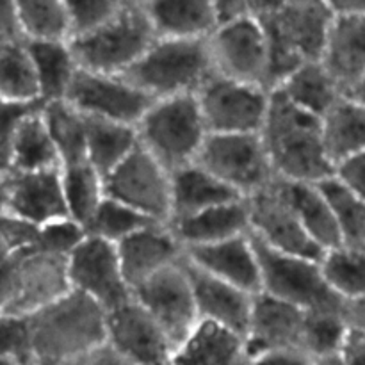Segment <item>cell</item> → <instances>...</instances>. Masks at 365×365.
Returning <instances> with one entry per match:
<instances>
[{
  "label": "cell",
  "instance_id": "obj_1",
  "mask_svg": "<svg viewBox=\"0 0 365 365\" xmlns=\"http://www.w3.org/2000/svg\"><path fill=\"white\" fill-rule=\"evenodd\" d=\"M274 175L291 182H321L334 175L323 143L321 118L299 109L271 89V102L260 130Z\"/></svg>",
  "mask_w": 365,
  "mask_h": 365
},
{
  "label": "cell",
  "instance_id": "obj_2",
  "mask_svg": "<svg viewBox=\"0 0 365 365\" xmlns=\"http://www.w3.org/2000/svg\"><path fill=\"white\" fill-rule=\"evenodd\" d=\"M29 319L38 365L75 359L107 341V310L73 289Z\"/></svg>",
  "mask_w": 365,
  "mask_h": 365
},
{
  "label": "cell",
  "instance_id": "obj_3",
  "mask_svg": "<svg viewBox=\"0 0 365 365\" xmlns=\"http://www.w3.org/2000/svg\"><path fill=\"white\" fill-rule=\"evenodd\" d=\"M214 73L209 38H155L125 77L159 100L196 95Z\"/></svg>",
  "mask_w": 365,
  "mask_h": 365
},
{
  "label": "cell",
  "instance_id": "obj_4",
  "mask_svg": "<svg viewBox=\"0 0 365 365\" xmlns=\"http://www.w3.org/2000/svg\"><path fill=\"white\" fill-rule=\"evenodd\" d=\"M334 14L324 0H289L278 13L260 20L269 45V89L305 61L321 59Z\"/></svg>",
  "mask_w": 365,
  "mask_h": 365
},
{
  "label": "cell",
  "instance_id": "obj_5",
  "mask_svg": "<svg viewBox=\"0 0 365 365\" xmlns=\"http://www.w3.org/2000/svg\"><path fill=\"white\" fill-rule=\"evenodd\" d=\"M135 127L139 145L171 173L196 163L210 134L196 95L153 100Z\"/></svg>",
  "mask_w": 365,
  "mask_h": 365
},
{
  "label": "cell",
  "instance_id": "obj_6",
  "mask_svg": "<svg viewBox=\"0 0 365 365\" xmlns=\"http://www.w3.org/2000/svg\"><path fill=\"white\" fill-rule=\"evenodd\" d=\"M145 11L125 7L114 20L88 34L70 38L71 50L82 70L125 75L155 41Z\"/></svg>",
  "mask_w": 365,
  "mask_h": 365
},
{
  "label": "cell",
  "instance_id": "obj_7",
  "mask_svg": "<svg viewBox=\"0 0 365 365\" xmlns=\"http://www.w3.org/2000/svg\"><path fill=\"white\" fill-rule=\"evenodd\" d=\"M253 241L260 262V292L291 303L305 312L344 309V299L335 294L324 280L321 259L278 252L255 237Z\"/></svg>",
  "mask_w": 365,
  "mask_h": 365
},
{
  "label": "cell",
  "instance_id": "obj_8",
  "mask_svg": "<svg viewBox=\"0 0 365 365\" xmlns=\"http://www.w3.org/2000/svg\"><path fill=\"white\" fill-rule=\"evenodd\" d=\"M196 163L242 198L277 178L260 134H209Z\"/></svg>",
  "mask_w": 365,
  "mask_h": 365
},
{
  "label": "cell",
  "instance_id": "obj_9",
  "mask_svg": "<svg viewBox=\"0 0 365 365\" xmlns=\"http://www.w3.org/2000/svg\"><path fill=\"white\" fill-rule=\"evenodd\" d=\"M196 96L210 134H260L271 89L214 73Z\"/></svg>",
  "mask_w": 365,
  "mask_h": 365
},
{
  "label": "cell",
  "instance_id": "obj_10",
  "mask_svg": "<svg viewBox=\"0 0 365 365\" xmlns=\"http://www.w3.org/2000/svg\"><path fill=\"white\" fill-rule=\"evenodd\" d=\"M214 71L269 89V45L262 21L246 14L223 21L209 36Z\"/></svg>",
  "mask_w": 365,
  "mask_h": 365
},
{
  "label": "cell",
  "instance_id": "obj_11",
  "mask_svg": "<svg viewBox=\"0 0 365 365\" xmlns=\"http://www.w3.org/2000/svg\"><path fill=\"white\" fill-rule=\"evenodd\" d=\"M106 195L159 223L171 220V171L141 145L103 177Z\"/></svg>",
  "mask_w": 365,
  "mask_h": 365
},
{
  "label": "cell",
  "instance_id": "obj_12",
  "mask_svg": "<svg viewBox=\"0 0 365 365\" xmlns=\"http://www.w3.org/2000/svg\"><path fill=\"white\" fill-rule=\"evenodd\" d=\"M132 292L166 331L175 349L200 323L191 274L185 259L153 274Z\"/></svg>",
  "mask_w": 365,
  "mask_h": 365
},
{
  "label": "cell",
  "instance_id": "obj_13",
  "mask_svg": "<svg viewBox=\"0 0 365 365\" xmlns=\"http://www.w3.org/2000/svg\"><path fill=\"white\" fill-rule=\"evenodd\" d=\"M250 212V234L269 248L292 255L321 259L323 252L309 237L296 209L289 200L282 178L246 198Z\"/></svg>",
  "mask_w": 365,
  "mask_h": 365
},
{
  "label": "cell",
  "instance_id": "obj_14",
  "mask_svg": "<svg viewBox=\"0 0 365 365\" xmlns=\"http://www.w3.org/2000/svg\"><path fill=\"white\" fill-rule=\"evenodd\" d=\"M68 278L73 291L95 299L107 312L134 296L121 267L118 246L91 234L68 257Z\"/></svg>",
  "mask_w": 365,
  "mask_h": 365
},
{
  "label": "cell",
  "instance_id": "obj_15",
  "mask_svg": "<svg viewBox=\"0 0 365 365\" xmlns=\"http://www.w3.org/2000/svg\"><path fill=\"white\" fill-rule=\"evenodd\" d=\"M64 100L89 118L128 125H138L153 102L125 75L98 73L82 68L75 75Z\"/></svg>",
  "mask_w": 365,
  "mask_h": 365
},
{
  "label": "cell",
  "instance_id": "obj_16",
  "mask_svg": "<svg viewBox=\"0 0 365 365\" xmlns=\"http://www.w3.org/2000/svg\"><path fill=\"white\" fill-rule=\"evenodd\" d=\"M107 342L135 365H168L175 355L171 339L134 296L107 312Z\"/></svg>",
  "mask_w": 365,
  "mask_h": 365
},
{
  "label": "cell",
  "instance_id": "obj_17",
  "mask_svg": "<svg viewBox=\"0 0 365 365\" xmlns=\"http://www.w3.org/2000/svg\"><path fill=\"white\" fill-rule=\"evenodd\" d=\"M14 296L9 309L2 314L32 316L71 291L66 257L52 255L34 248L14 252Z\"/></svg>",
  "mask_w": 365,
  "mask_h": 365
},
{
  "label": "cell",
  "instance_id": "obj_18",
  "mask_svg": "<svg viewBox=\"0 0 365 365\" xmlns=\"http://www.w3.org/2000/svg\"><path fill=\"white\" fill-rule=\"evenodd\" d=\"M116 246L125 278L132 291L159 271L185 259V248L175 235L173 228L170 223L159 221L146 225Z\"/></svg>",
  "mask_w": 365,
  "mask_h": 365
},
{
  "label": "cell",
  "instance_id": "obj_19",
  "mask_svg": "<svg viewBox=\"0 0 365 365\" xmlns=\"http://www.w3.org/2000/svg\"><path fill=\"white\" fill-rule=\"evenodd\" d=\"M7 212L25 217L39 227L70 217L61 168L43 171H11Z\"/></svg>",
  "mask_w": 365,
  "mask_h": 365
},
{
  "label": "cell",
  "instance_id": "obj_20",
  "mask_svg": "<svg viewBox=\"0 0 365 365\" xmlns=\"http://www.w3.org/2000/svg\"><path fill=\"white\" fill-rule=\"evenodd\" d=\"M185 259L198 269L252 294H259L262 287L260 262L252 234L185 250Z\"/></svg>",
  "mask_w": 365,
  "mask_h": 365
},
{
  "label": "cell",
  "instance_id": "obj_21",
  "mask_svg": "<svg viewBox=\"0 0 365 365\" xmlns=\"http://www.w3.org/2000/svg\"><path fill=\"white\" fill-rule=\"evenodd\" d=\"M305 310L266 292L255 294L246 328V342L252 356L271 349L303 348Z\"/></svg>",
  "mask_w": 365,
  "mask_h": 365
},
{
  "label": "cell",
  "instance_id": "obj_22",
  "mask_svg": "<svg viewBox=\"0 0 365 365\" xmlns=\"http://www.w3.org/2000/svg\"><path fill=\"white\" fill-rule=\"evenodd\" d=\"M319 61L342 91L351 95L365 78V16L334 14Z\"/></svg>",
  "mask_w": 365,
  "mask_h": 365
},
{
  "label": "cell",
  "instance_id": "obj_23",
  "mask_svg": "<svg viewBox=\"0 0 365 365\" xmlns=\"http://www.w3.org/2000/svg\"><path fill=\"white\" fill-rule=\"evenodd\" d=\"M187 267L200 321L220 324L245 335L255 294L198 269L189 260Z\"/></svg>",
  "mask_w": 365,
  "mask_h": 365
},
{
  "label": "cell",
  "instance_id": "obj_24",
  "mask_svg": "<svg viewBox=\"0 0 365 365\" xmlns=\"http://www.w3.org/2000/svg\"><path fill=\"white\" fill-rule=\"evenodd\" d=\"M175 365H253L246 337L220 324L200 321L175 349Z\"/></svg>",
  "mask_w": 365,
  "mask_h": 365
},
{
  "label": "cell",
  "instance_id": "obj_25",
  "mask_svg": "<svg viewBox=\"0 0 365 365\" xmlns=\"http://www.w3.org/2000/svg\"><path fill=\"white\" fill-rule=\"evenodd\" d=\"M170 227L185 250L250 234L248 203L246 198L232 200L192 216L170 221Z\"/></svg>",
  "mask_w": 365,
  "mask_h": 365
},
{
  "label": "cell",
  "instance_id": "obj_26",
  "mask_svg": "<svg viewBox=\"0 0 365 365\" xmlns=\"http://www.w3.org/2000/svg\"><path fill=\"white\" fill-rule=\"evenodd\" d=\"M143 11L157 38H209L220 25L210 0H148Z\"/></svg>",
  "mask_w": 365,
  "mask_h": 365
},
{
  "label": "cell",
  "instance_id": "obj_27",
  "mask_svg": "<svg viewBox=\"0 0 365 365\" xmlns=\"http://www.w3.org/2000/svg\"><path fill=\"white\" fill-rule=\"evenodd\" d=\"M234 189L214 177L210 171L192 163L171 173V220L192 216L210 207L239 200Z\"/></svg>",
  "mask_w": 365,
  "mask_h": 365
},
{
  "label": "cell",
  "instance_id": "obj_28",
  "mask_svg": "<svg viewBox=\"0 0 365 365\" xmlns=\"http://www.w3.org/2000/svg\"><path fill=\"white\" fill-rule=\"evenodd\" d=\"M321 132L334 166L365 152V106L356 96L342 95L321 116Z\"/></svg>",
  "mask_w": 365,
  "mask_h": 365
},
{
  "label": "cell",
  "instance_id": "obj_29",
  "mask_svg": "<svg viewBox=\"0 0 365 365\" xmlns=\"http://www.w3.org/2000/svg\"><path fill=\"white\" fill-rule=\"evenodd\" d=\"M34 63L41 102L66 98L75 75L81 70L70 39H25Z\"/></svg>",
  "mask_w": 365,
  "mask_h": 365
},
{
  "label": "cell",
  "instance_id": "obj_30",
  "mask_svg": "<svg viewBox=\"0 0 365 365\" xmlns=\"http://www.w3.org/2000/svg\"><path fill=\"white\" fill-rule=\"evenodd\" d=\"M278 93L299 109L323 116L342 95H348L319 59L305 61L277 86Z\"/></svg>",
  "mask_w": 365,
  "mask_h": 365
},
{
  "label": "cell",
  "instance_id": "obj_31",
  "mask_svg": "<svg viewBox=\"0 0 365 365\" xmlns=\"http://www.w3.org/2000/svg\"><path fill=\"white\" fill-rule=\"evenodd\" d=\"M289 200L296 209L303 228L309 237L316 242L321 252L342 245L334 212L327 196L317 182H291L284 180Z\"/></svg>",
  "mask_w": 365,
  "mask_h": 365
},
{
  "label": "cell",
  "instance_id": "obj_32",
  "mask_svg": "<svg viewBox=\"0 0 365 365\" xmlns=\"http://www.w3.org/2000/svg\"><path fill=\"white\" fill-rule=\"evenodd\" d=\"M139 146L138 127L88 116V163L102 177L109 175Z\"/></svg>",
  "mask_w": 365,
  "mask_h": 365
},
{
  "label": "cell",
  "instance_id": "obj_33",
  "mask_svg": "<svg viewBox=\"0 0 365 365\" xmlns=\"http://www.w3.org/2000/svg\"><path fill=\"white\" fill-rule=\"evenodd\" d=\"M39 109L21 120L13 143L11 171H43L61 168V157Z\"/></svg>",
  "mask_w": 365,
  "mask_h": 365
},
{
  "label": "cell",
  "instance_id": "obj_34",
  "mask_svg": "<svg viewBox=\"0 0 365 365\" xmlns=\"http://www.w3.org/2000/svg\"><path fill=\"white\" fill-rule=\"evenodd\" d=\"M61 157V168L88 160V116L68 100L43 103L41 109Z\"/></svg>",
  "mask_w": 365,
  "mask_h": 365
},
{
  "label": "cell",
  "instance_id": "obj_35",
  "mask_svg": "<svg viewBox=\"0 0 365 365\" xmlns=\"http://www.w3.org/2000/svg\"><path fill=\"white\" fill-rule=\"evenodd\" d=\"M0 98L18 103H43L25 39L0 46Z\"/></svg>",
  "mask_w": 365,
  "mask_h": 365
},
{
  "label": "cell",
  "instance_id": "obj_36",
  "mask_svg": "<svg viewBox=\"0 0 365 365\" xmlns=\"http://www.w3.org/2000/svg\"><path fill=\"white\" fill-rule=\"evenodd\" d=\"M68 214L88 230L100 203L106 200V182L88 160L61 168Z\"/></svg>",
  "mask_w": 365,
  "mask_h": 365
},
{
  "label": "cell",
  "instance_id": "obj_37",
  "mask_svg": "<svg viewBox=\"0 0 365 365\" xmlns=\"http://www.w3.org/2000/svg\"><path fill=\"white\" fill-rule=\"evenodd\" d=\"M319 262L327 284L344 302L365 296V248L339 245L327 250Z\"/></svg>",
  "mask_w": 365,
  "mask_h": 365
},
{
  "label": "cell",
  "instance_id": "obj_38",
  "mask_svg": "<svg viewBox=\"0 0 365 365\" xmlns=\"http://www.w3.org/2000/svg\"><path fill=\"white\" fill-rule=\"evenodd\" d=\"M317 184L330 203L342 245L365 248V200L346 187L335 175Z\"/></svg>",
  "mask_w": 365,
  "mask_h": 365
},
{
  "label": "cell",
  "instance_id": "obj_39",
  "mask_svg": "<svg viewBox=\"0 0 365 365\" xmlns=\"http://www.w3.org/2000/svg\"><path fill=\"white\" fill-rule=\"evenodd\" d=\"M24 39H70L64 0H14Z\"/></svg>",
  "mask_w": 365,
  "mask_h": 365
},
{
  "label": "cell",
  "instance_id": "obj_40",
  "mask_svg": "<svg viewBox=\"0 0 365 365\" xmlns=\"http://www.w3.org/2000/svg\"><path fill=\"white\" fill-rule=\"evenodd\" d=\"M349 328L344 319V309L307 312L303 328V349L314 359L337 355L342 351Z\"/></svg>",
  "mask_w": 365,
  "mask_h": 365
},
{
  "label": "cell",
  "instance_id": "obj_41",
  "mask_svg": "<svg viewBox=\"0 0 365 365\" xmlns=\"http://www.w3.org/2000/svg\"><path fill=\"white\" fill-rule=\"evenodd\" d=\"M150 223H153V221L143 216L141 212L130 209V207L118 202V200L106 196L95 216L89 221L88 234L118 245V242H121L128 235L135 234V232L141 230L143 227Z\"/></svg>",
  "mask_w": 365,
  "mask_h": 365
},
{
  "label": "cell",
  "instance_id": "obj_42",
  "mask_svg": "<svg viewBox=\"0 0 365 365\" xmlns=\"http://www.w3.org/2000/svg\"><path fill=\"white\" fill-rule=\"evenodd\" d=\"M0 360L18 365H34V342L29 316L0 314Z\"/></svg>",
  "mask_w": 365,
  "mask_h": 365
},
{
  "label": "cell",
  "instance_id": "obj_43",
  "mask_svg": "<svg viewBox=\"0 0 365 365\" xmlns=\"http://www.w3.org/2000/svg\"><path fill=\"white\" fill-rule=\"evenodd\" d=\"M64 4L70 20V38L102 27L127 7L123 0H64Z\"/></svg>",
  "mask_w": 365,
  "mask_h": 365
},
{
  "label": "cell",
  "instance_id": "obj_44",
  "mask_svg": "<svg viewBox=\"0 0 365 365\" xmlns=\"http://www.w3.org/2000/svg\"><path fill=\"white\" fill-rule=\"evenodd\" d=\"M88 235V230L71 217L52 221L39 227V237L36 250L59 257H70V253L81 245Z\"/></svg>",
  "mask_w": 365,
  "mask_h": 365
},
{
  "label": "cell",
  "instance_id": "obj_45",
  "mask_svg": "<svg viewBox=\"0 0 365 365\" xmlns=\"http://www.w3.org/2000/svg\"><path fill=\"white\" fill-rule=\"evenodd\" d=\"M43 103H18L0 98V173H11L13 143L21 120Z\"/></svg>",
  "mask_w": 365,
  "mask_h": 365
},
{
  "label": "cell",
  "instance_id": "obj_46",
  "mask_svg": "<svg viewBox=\"0 0 365 365\" xmlns=\"http://www.w3.org/2000/svg\"><path fill=\"white\" fill-rule=\"evenodd\" d=\"M38 237L39 225L7 210L0 214V239L6 242L11 253L34 250L38 245Z\"/></svg>",
  "mask_w": 365,
  "mask_h": 365
},
{
  "label": "cell",
  "instance_id": "obj_47",
  "mask_svg": "<svg viewBox=\"0 0 365 365\" xmlns=\"http://www.w3.org/2000/svg\"><path fill=\"white\" fill-rule=\"evenodd\" d=\"M335 177L365 200V152L356 153L335 166Z\"/></svg>",
  "mask_w": 365,
  "mask_h": 365
},
{
  "label": "cell",
  "instance_id": "obj_48",
  "mask_svg": "<svg viewBox=\"0 0 365 365\" xmlns=\"http://www.w3.org/2000/svg\"><path fill=\"white\" fill-rule=\"evenodd\" d=\"M56 365H135L134 362L121 355L118 349H114L109 342L96 346V348L89 349V351L82 353V355L75 356V359L64 360V362Z\"/></svg>",
  "mask_w": 365,
  "mask_h": 365
},
{
  "label": "cell",
  "instance_id": "obj_49",
  "mask_svg": "<svg viewBox=\"0 0 365 365\" xmlns=\"http://www.w3.org/2000/svg\"><path fill=\"white\" fill-rule=\"evenodd\" d=\"M316 359L303 348L271 349L253 356V365H314Z\"/></svg>",
  "mask_w": 365,
  "mask_h": 365
},
{
  "label": "cell",
  "instance_id": "obj_50",
  "mask_svg": "<svg viewBox=\"0 0 365 365\" xmlns=\"http://www.w3.org/2000/svg\"><path fill=\"white\" fill-rule=\"evenodd\" d=\"M24 41L14 0H0V46Z\"/></svg>",
  "mask_w": 365,
  "mask_h": 365
},
{
  "label": "cell",
  "instance_id": "obj_51",
  "mask_svg": "<svg viewBox=\"0 0 365 365\" xmlns=\"http://www.w3.org/2000/svg\"><path fill=\"white\" fill-rule=\"evenodd\" d=\"M344 319L351 334L365 337V296L344 303Z\"/></svg>",
  "mask_w": 365,
  "mask_h": 365
},
{
  "label": "cell",
  "instance_id": "obj_52",
  "mask_svg": "<svg viewBox=\"0 0 365 365\" xmlns=\"http://www.w3.org/2000/svg\"><path fill=\"white\" fill-rule=\"evenodd\" d=\"M220 24L250 14L248 0H210Z\"/></svg>",
  "mask_w": 365,
  "mask_h": 365
},
{
  "label": "cell",
  "instance_id": "obj_53",
  "mask_svg": "<svg viewBox=\"0 0 365 365\" xmlns=\"http://www.w3.org/2000/svg\"><path fill=\"white\" fill-rule=\"evenodd\" d=\"M341 355L344 365H365V337L349 331Z\"/></svg>",
  "mask_w": 365,
  "mask_h": 365
},
{
  "label": "cell",
  "instance_id": "obj_54",
  "mask_svg": "<svg viewBox=\"0 0 365 365\" xmlns=\"http://www.w3.org/2000/svg\"><path fill=\"white\" fill-rule=\"evenodd\" d=\"M287 4V0H248L250 14L259 20L269 18L271 14L278 13Z\"/></svg>",
  "mask_w": 365,
  "mask_h": 365
},
{
  "label": "cell",
  "instance_id": "obj_55",
  "mask_svg": "<svg viewBox=\"0 0 365 365\" xmlns=\"http://www.w3.org/2000/svg\"><path fill=\"white\" fill-rule=\"evenodd\" d=\"M335 14H359L365 16V0H324Z\"/></svg>",
  "mask_w": 365,
  "mask_h": 365
},
{
  "label": "cell",
  "instance_id": "obj_56",
  "mask_svg": "<svg viewBox=\"0 0 365 365\" xmlns=\"http://www.w3.org/2000/svg\"><path fill=\"white\" fill-rule=\"evenodd\" d=\"M7 191H9V173H0V214L7 210Z\"/></svg>",
  "mask_w": 365,
  "mask_h": 365
},
{
  "label": "cell",
  "instance_id": "obj_57",
  "mask_svg": "<svg viewBox=\"0 0 365 365\" xmlns=\"http://www.w3.org/2000/svg\"><path fill=\"white\" fill-rule=\"evenodd\" d=\"M314 365H344V360H342L341 353H337V355H328V356H321V359H316Z\"/></svg>",
  "mask_w": 365,
  "mask_h": 365
},
{
  "label": "cell",
  "instance_id": "obj_58",
  "mask_svg": "<svg viewBox=\"0 0 365 365\" xmlns=\"http://www.w3.org/2000/svg\"><path fill=\"white\" fill-rule=\"evenodd\" d=\"M351 95H353V96H356V98H359L360 102H362L364 106H365V78H364L362 82H360V84H359V88H356L355 91L351 93Z\"/></svg>",
  "mask_w": 365,
  "mask_h": 365
},
{
  "label": "cell",
  "instance_id": "obj_59",
  "mask_svg": "<svg viewBox=\"0 0 365 365\" xmlns=\"http://www.w3.org/2000/svg\"><path fill=\"white\" fill-rule=\"evenodd\" d=\"M11 255V252H9V248H7L6 246V242L2 241V239H0V264L4 262V260L7 259V257Z\"/></svg>",
  "mask_w": 365,
  "mask_h": 365
},
{
  "label": "cell",
  "instance_id": "obj_60",
  "mask_svg": "<svg viewBox=\"0 0 365 365\" xmlns=\"http://www.w3.org/2000/svg\"><path fill=\"white\" fill-rule=\"evenodd\" d=\"M123 2L127 7H138V9H143L148 0H123Z\"/></svg>",
  "mask_w": 365,
  "mask_h": 365
},
{
  "label": "cell",
  "instance_id": "obj_61",
  "mask_svg": "<svg viewBox=\"0 0 365 365\" xmlns=\"http://www.w3.org/2000/svg\"><path fill=\"white\" fill-rule=\"evenodd\" d=\"M0 365H18V364L11 362V360H0Z\"/></svg>",
  "mask_w": 365,
  "mask_h": 365
},
{
  "label": "cell",
  "instance_id": "obj_62",
  "mask_svg": "<svg viewBox=\"0 0 365 365\" xmlns=\"http://www.w3.org/2000/svg\"><path fill=\"white\" fill-rule=\"evenodd\" d=\"M287 2H289V0H287ZM294 2H296V0H294Z\"/></svg>",
  "mask_w": 365,
  "mask_h": 365
},
{
  "label": "cell",
  "instance_id": "obj_63",
  "mask_svg": "<svg viewBox=\"0 0 365 365\" xmlns=\"http://www.w3.org/2000/svg\"><path fill=\"white\" fill-rule=\"evenodd\" d=\"M34 365H38V364H34Z\"/></svg>",
  "mask_w": 365,
  "mask_h": 365
}]
</instances>
